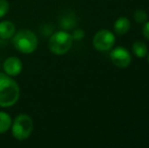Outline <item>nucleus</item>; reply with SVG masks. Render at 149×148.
<instances>
[{
  "instance_id": "1",
  "label": "nucleus",
  "mask_w": 149,
  "mask_h": 148,
  "mask_svg": "<svg viewBox=\"0 0 149 148\" xmlns=\"http://www.w3.org/2000/svg\"><path fill=\"white\" fill-rule=\"evenodd\" d=\"M19 99V86L6 73H0V107L15 105Z\"/></svg>"
},
{
  "instance_id": "2",
  "label": "nucleus",
  "mask_w": 149,
  "mask_h": 148,
  "mask_svg": "<svg viewBox=\"0 0 149 148\" xmlns=\"http://www.w3.org/2000/svg\"><path fill=\"white\" fill-rule=\"evenodd\" d=\"M38 38L30 30H20L13 35L12 44L17 51L24 54H31L38 47Z\"/></svg>"
},
{
  "instance_id": "3",
  "label": "nucleus",
  "mask_w": 149,
  "mask_h": 148,
  "mask_svg": "<svg viewBox=\"0 0 149 148\" xmlns=\"http://www.w3.org/2000/svg\"><path fill=\"white\" fill-rule=\"evenodd\" d=\"M73 39L70 34L65 31L54 33L49 40V49L55 55H64L71 49Z\"/></svg>"
},
{
  "instance_id": "4",
  "label": "nucleus",
  "mask_w": 149,
  "mask_h": 148,
  "mask_svg": "<svg viewBox=\"0 0 149 148\" xmlns=\"http://www.w3.org/2000/svg\"><path fill=\"white\" fill-rule=\"evenodd\" d=\"M33 130V122L30 116L22 114L14 119L11 124L12 135L16 140L24 141L31 136Z\"/></svg>"
},
{
  "instance_id": "5",
  "label": "nucleus",
  "mask_w": 149,
  "mask_h": 148,
  "mask_svg": "<svg viewBox=\"0 0 149 148\" xmlns=\"http://www.w3.org/2000/svg\"><path fill=\"white\" fill-rule=\"evenodd\" d=\"M116 42L114 34L109 30H100L94 35L92 44L95 50L98 52L110 51Z\"/></svg>"
},
{
  "instance_id": "6",
  "label": "nucleus",
  "mask_w": 149,
  "mask_h": 148,
  "mask_svg": "<svg viewBox=\"0 0 149 148\" xmlns=\"http://www.w3.org/2000/svg\"><path fill=\"white\" fill-rule=\"evenodd\" d=\"M111 61L119 68H127L131 63V55L124 47H117L111 51Z\"/></svg>"
},
{
  "instance_id": "7",
  "label": "nucleus",
  "mask_w": 149,
  "mask_h": 148,
  "mask_svg": "<svg viewBox=\"0 0 149 148\" xmlns=\"http://www.w3.org/2000/svg\"><path fill=\"white\" fill-rule=\"evenodd\" d=\"M3 69L9 76H17L22 72V63L17 57H9L3 62Z\"/></svg>"
},
{
  "instance_id": "8",
  "label": "nucleus",
  "mask_w": 149,
  "mask_h": 148,
  "mask_svg": "<svg viewBox=\"0 0 149 148\" xmlns=\"http://www.w3.org/2000/svg\"><path fill=\"white\" fill-rule=\"evenodd\" d=\"M15 34V26L9 20H3L0 22V38L7 40Z\"/></svg>"
},
{
  "instance_id": "9",
  "label": "nucleus",
  "mask_w": 149,
  "mask_h": 148,
  "mask_svg": "<svg viewBox=\"0 0 149 148\" xmlns=\"http://www.w3.org/2000/svg\"><path fill=\"white\" fill-rule=\"evenodd\" d=\"M130 26H131L130 20L127 17H125V16H121V17H119L115 22L114 30L117 35L122 36V35H125L130 30Z\"/></svg>"
},
{
  "instance_id": "10",
  "label": "nucleus",
  "mask_w": 149,
  "mask_h": 148,
  "mask_svg": "<svg viewBox=\"0 0 149 148\" xmlns=\"http://www.w3.org/2000/svg\"><path fill=\"white\" fill-rule=\"evenodd\" d=\"M132 51H133V53L135 54L138 58L145 57L148 53L147 46L141 41H137L133 44V46H132Z\"/></svg>"
},
{
  "instance_id": "11",
  "label": "nucleus",
  "mask_w": 149,
  "mask_h": 148,
  "mask_svg": "<svg viewBox=\"0 0 149 148\" xmlns=\"http://www.w3.org/2000/svg\"><path fill=\"white\" fill-rule=\"evenodd\" d=\"M11 118L4 112H0V134L7 132L11 127Z\"/></svg>"
},
{
  "instance_id": "12",
  "label": "nucleus",
  "mask_w": 149,
  "mask_h": 148,
  "mask_svg": "<svg viewBox=\"0 0 149 148\" xmlns=\"http://www.w3.org/2000/svg\"><path fill=\"white\" fill-rule=\"evenodd\" d=\"M134 19H135L136 22H138V24H144V22H147L148 15L145 10L138 9L134 12Z\"/></svg>"
},
{
  "instance_id": "13",
  "label": "nucleus",
  "mask_w": 149,
  "mask_h": 148,
  "mask_svg": "<svg viewBox=\"0 0 149 148\" xmlns=\"http://www.w3.org/2000/svg\"><path fill=\"white\" fill-rule=\"evenodd\" d=\"M9 10V3L7 0H0V18L3 17Z\"/></svg>"
},
{
  "instance_id": "14",
  "label": "nucleus",
  "mask_w": 149,
  "mask_h": 148,
  "mask_svg": "<svg viewBox=\"0 0 149 148\" xmlns=\"http://www.w3.org/2000/svg\"><path fill=\"white\" fill-rule=\"evenodd\" d=\"M71 36H72L73 40H78L79 41V40H81L84 37V32L82 30H80V28H78V30H75L73 35H71Z\"/></svg>"
},
{
  "instance_id": "15",
  "label": "nucleus",
  "mask_w": 149,
  "mask_h": 148,
  "mask_svg": "<svg viewBox=\"0 0 149 148\" xmlns=\"http://www.w3.org/2000/svg\"><path fill=\"white\" fill-rule=\"evenodd\" d=\"M142 32H143L144 37H145L147 40H149V22H147L145 24H144L143 28H142Z\"/></svg>"
},
{
  "instance_id": "16",
  "label": "nucleus",
  "mask_w": 149,
  "mask_h": 148,
  "mask_svg": "<svg viewBox=\"0 0 149 148\" xmlns=\"http://www.w3.org/2000/svg\"><path fill=\"white\" fill-rule=\"evenodd\" d=\"M147 61H148V63H149V54H148V57H147Z\"/></svg>"
}]
</instances>
